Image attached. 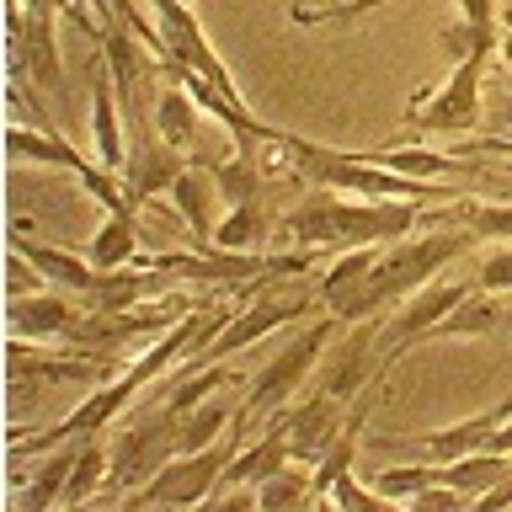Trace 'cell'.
I'll return each mask as SVG.
<instances>
[{"label":"cell","instance_id":"37","mask_svg":"<svg viewBox=\"0 0 512 512\" xmlns=\"http://www.w3.org/2000/svg\"><path fill=\"white\" fill-rule=\"evenodd\" d=\"M496 59H502V64H507V70H512V22L502 27V43H496Z\"/></svg>","mask_w":512,"mask_h":512},{"label":"cell","instance_id":"26","mask_svg":"<svg viewBox=\"0 0 512 512\" xmlns=\"http://www.w3.org/2000/svg\"><path fill=\"white\" fill-rule=\"evenodd\" d=\"M432 219H454L475 240H512V203H454V214H432Z\"/></svg>","mask_w":512,"mask_h":512},{"label":"cell","instance_id":"6","mask_svg":"<svg viewBox=\"0 0 512 512\" xmlns=\"http://www.w3.org/2000/svg\"><path fill=\"white\" fill-rule=\"evenodd\" d=\"M486 64L491 54H470L448 70L443 86H422L406 107V128L411 134H454L470 139L480 128V86H486Z\"/></svg>","mask_w":512,"mask_h":512},{"label":"cell","instance_id":"23","mask_svg":"<svg viewBox=\"0 0 512 512\" xmlns=\"http://www.w3.org/2000/svg\"><path fill=\"white\" fill-rule=\"evenodd\" d=\"M262 166H256L251 155H230V160H219L214 166V187H219V203L224 208H240V203H256V192H262Z\"/></svg>","mask_w":512,"mask_h":512},{"label":"cell","instance_id":"2","mask_svg":"<svg viewBox=\"0 0 512 512\" xmlns=\"http://www.w3.org/2000/svg\"><path fill=\"white\" fill-rule=\"evenodd\" d=\"M475 246V235L464 230V224H448V230H422V235H400L390 240V246L379 251L374 272H368V283L358 288V299L347 304L342 326H352V320H368V315H384L395 310L400 299H411L416 288L432 283V272H443L454 256H464Z\"/></svg>","mask_w":512,"mask_h":512},{"label":"cell","instance_id":"18","mask_svg":"<svg viewBox=\"0 0 512 512\" xmlns=\"http://www.w3.org/2000/svg\"><path fill=\"white\" fill-rule=\"evenodd\" d=\"M363 160L374 166H390V171H406V176H422V182H438V176H464L475 166L470 155H438L432 144H390V150H358Z\"/></svg>","mask_w":512,"mask_h":512},{"label":"cell","instance_id":"28","mask_svg":"<svg viewBox=\"0 0 512 512\" xmlns=\"http://www.w3.org/2000/svg\"><path fill=\"white\" fill-rule=\"evenodd\" d=\"M438 38H443V54L459 64V59H470V54H496L502 27H475V22H464V16H459V22H448Z\"/></svg>","mask_w":512,"mask_h":512},{"label":"cell","instance_id":"27","mask_svg":"<svg viewBox=\"0 0 512 512\" xmlns=\"http://www.w3.org/2000/svg\"><path fill=\"white\" fill-rule=\"evenodd\" d=\"M262 235H267V214L256 203H240V208H230V214L219 219L214 246H224V251H256V246H262Z\"/></svg>","mask_w":512,"mask_h":512},{"label":"cell","instance_id":"12","mask_svg":"<svg viewBox=\"0 0 512 512\" xmlns=\"http://www.w3.org/2000/svg\"><path fill=\"white\" fill-rule=\"evenodd\" d=\"M80 304L75 294L64 288H38V294H22V299H6V336H22V342H64L70 326L80 320Z\"/></svg>","mask_w":512,"mask_h":512},{"label":"cell","instance_id":"24","mask_svg":"<svg viewBox=\"0 0 512 512\" xmlns=\"http://www.w3.org/2000/svg\"><path fill=\"white\" fill-rule=\"evenodd\" d=\"M75 182H80V192H86L91 203H102V214H123V219L139 214L134 198H128V187H123V171L102 166V160H91L86 171H75Z\"/></svg>","mask_w":512,"mask_h":512},{"label":"cell","instance_id":"25","mask_svg":"<svg viewBox=\"0 0 512 512\" xmlns=\"http://www.w3.org/2000/svg\"><path fill=\"white\" fill-rule=\"evenodd\" d=\"M224 384H240V374H235V368H224V363L192 368V374H182V379H171V390H166V406H171V411H192V406H198V400H208V395H219Z\"/></svg>","mask_w":512,"mask_h":512},{"label":"cell","instance_id":"8","mask_svg":"<svg viewBox=\"0 0 512 512\" xmlns=\"http://www.w3.org/2000/svg\"><path fill=\"white\" fill-rule=\"evenodd\" d=\"M192 166V155L182 144H171L155 128V112H128V166H123V187L134 208H144L150 198H171L176 176Z\"/></svg>","mask_w":512,"mask_h":512},{"label":"cell","instance_id":"4","mask_svg":"<svg viewBox=\"0 0 512 512\" xmlns=\"http://www.w3.org/2000/svg\"><path fill=\"white\" fill-rule=\"evenodd\" d=\"M176 454H182V411H171L166 400L134 411L107 443V491H139Z\"/></svg>","mask_w":512,"mask_h":512},{"label":"cell","instance_id":"19","mask_svg":"<svg viewBox=\"0 0 512 512\" xmlns=\"http://www.w3.org/2000/svg\"><path fill=\"white\" fill-rule=\"evenodd\" d=\"M155 128H160L171 144H182L187 155L203 144V107L192 102L187 86H176V80H171V86L155 96Z\"/></svg>","mask_w":512,"mask_h":512},{"label":"cell","instance_id":"14","mask_svg":"<svg viewBox=\"0 0 512 512\" xmlns=\"http://www.w3.org/2000/svg\"><path fill=\"white\" fill-rule=\"evenodd\" d=\"M6 246L11 251H22V256H32V267L43 272L54 288H64V294H91V283H96V272L102 267H91L86 262V251H64V246H48V240H32L22 224H11L6 230Z\"/></svg>","mask_w":512,"mask_h":512},{"label":"cell","instance_id":"32","mask_svg":"<svg viewBox=\"0 0 512 512\" xmlns=\"http://www.w3.org/2000/svg\"><path fill=\"white\" fill-rule=\"evenodd\" d=\"M326 502H336L342 512H390V507H395V502H390V496H384V491H374V486H358V480H352V475H342V480H336Z\"/></svg>","mask_w":512,"mask_h":512},{"label":"cell","instance_id":"15","mask_svg":"<svg viewBox=\"0 0 512 512\" xmlns=\"http://www.w3.org/2000/svg\"><path fill=\"white\" fill-rule=\"evenodd\" d=\"M6 160L16 166H48V171H86L91 155L75 150L59 128H32V123H6Z\"/></svg>","mask_w":512,"mask_h":512},{"label":"cell","instance_id":"7","mask_svg":"<svg viewBox=\"0 0 512 512\" xmlns=\"http://www.w3.org/2000/svg\"><path fill=\"white\" fill-rule=\"evenodd\" d=\"M246 432L230 427V438L198 448V454H176L160 475H150L139 491H128V502L134 507H208V496H214L224 464L235 459V448Z\"/></svg>","mask_w":512,"mask_h":512},{"label":"cell","instance_id":"10","mask_svg":"<svg viewBox=\"0 0 512 512\" xmlns=\"http://www.w3.org/2000/svg\"><path fill=\"white\" fill-rule=\"evenodd\" d=\"M512 416V395H502L496 406L464 416V422L454 427H438V432H422V438H374V448H384V454H395V448H406V454H427L432 464H448V459H464L475 454V448H491V432L502 427Z\"/></svg>","mask_w":512,"mask_h":512},{"label":"cell","instance_id":"17","mask_svg":"<svg viewBox=\"0 0 512 512\" xmlns=\"http://www.w3.org/2000/svg\"><path fill=\"white\" fill-rule=\"evenodd\" d=\"M507 326V310L496 304V294H486V288H470L454 310H448L438 326L427 331V342H454V336H491Z\"/></svg>","mask_w":512,"mask_h":512},{"label":"cell","instance_id":"33","mask_svg":"<svg viewBox=\"0 0 512 512\" xmlns=\"http://www.w3.org/2000/svg\"><path fill=\"white\" fill-rule=\"evenodd\" d=\"M475 288H486V294H507L512 288V240L486 251V262H480V272H475Z\"/></svg>","mask_w":512,"mask_h":512},{"label":"cell","instance_id":"34","mask_svg":"<svg viewBox=\"0 0 512 512\" xmlns=\"http://www.w3.org/2000/svg\"><path fill=\"white\" fill-rule=\"evenodd\" d=\"M38 288H54V283H48L43 272L32 267V256H22V251H11V256H6V299L38 294Z\"/></svg>","mask_w":512,"mask_h":512},{"label":"cell","instance_id":"38","mask_svg":"<svg viewBox=\"0 0 512 512\" xmlns=\"http://www.w3.org/2000/svg\"><path fill=\"white\" fill-rule=\"evenodd\" d=\"M507 326H512V310H507Z\"/></svg>","mask_w":512,"mask_h":512},{"label":"cell","instance_id":"1","mask_svg":"<svg viewBox=\"0 0 512 512\" xmlns=\"http://www.w3.org/2000/svg\"><path fill=\"white\" fill-rule=\"evenodd\" d=\"M432 203L411 198H352V192L315 187L304 192L283 214V235L294 246H320V251H352V246H390V240L411 235L427 219Z\"/></svg>","mask_w":512,"mask_h":512},{"label":"cell","instance_id":"9","mask_svg":"<svg viewBox=\"0 0 512 512\" xmlns=\"http://www.w3.org/2000/svg\"><path fill=\"white\" fill-rule=\"evenodd\" d=\"M379 374V315H368V320H352V331H347V342H331L326 352H320V363H315V390H326L336 400H358Z\"/></svg>","mask_w":512,"mask_h":512},{"label":"cell","instance_id":"21","mask_svg":"<svg viewBox=\"0 0 512 512\" xmlns=\"http://www.w3.org/2000/svg\"><path fill=\"white\" fill-rule=\"evenodd\" d=\"M235 411H240V406H230L224 395H208V400H198L192 411H182V454H198V448L230 438Z\"/></svg>","mask_w":512,"mask_h":512},{"label":"cell","instance_id":"3","mask_svg":"<svg viewBox=\"0 0 512 512\" xmlns=\"http://www.w3.org/2000/svg\"><path fill=\"white\" fill-rule=\"evenodd\" d=\"M288 171L310 187H331V192H352V198H411V203H459L454 187H438V182H422V176H406V171H390V166H374L363 160L358 150H331V144H315V139H299L288 134Z\"/></svg>","mask_w":512,"mask_h":512},{"label":"cell","instance_id":"11","mask_svg":"<svg viewBox=\"0 0 512 512\" xmlns=\"http://www.w3.org/2000/svg\"><path fill=\"white\" fill-rule=\"evenodd\" d=\"M278 422H283V438H288L294 464H320V454L336 443V432H342V422H347V400L315 390V395H304L299 406H283Z\"/></svg>","mask_w":512,"mask_h":512},{"label":"cell","instance_id":"31","mask_svg":"<svg viewBox=\"0 0 512 512\" xmlns=\"http://www.w3.org/2000/svg\"><path fill=\"white\" fill-rule=\"evenodd\" d=\"M390 0H331V6H294L299 27H320V22H352V16H368V11H384Z\"/></svg>","mask_w":512,"mask_h":512},{"label":"cell","instance_id":"30","mask_svg":"<svg viewBox=\"0 0 512 512\" xmlns=\"http://www.w3.org/2000/svg\"><path fill=\"white\" fill-rule=\"evenodd\" d=\"M432 464H395V470H374V491H384L390 502H411L416 491L432 486Z\"/></svg>","mask_w":512,"mask_h":512},{"label":"cell","instance_id":"22","mask_svg":"<svg viewBox=\"0 0 512 512\" xmlns=\"http://www.w3.org/2000/svg\"><path fill=\"white\" fill-rule=\"evenodd\" d=\"M96 491H107V448L86 438L75 454V470H70V486H64V502L59 507H86Z\"/></svg>","mask_w":512,"mask_h":512},{"label":"cell","instance_id":"35","mask_svg":"<svg viewBox=\"0 0 512 512\" xmlns=\"http://www.w3.org/2000/svg\"><path fill=\"white\" fill-rule=\"evenodd\" d=\"M459 16L475 27H502L496 22V0H459Z\"/></svg>","mask_w":512,"mask_h":512},{"label":"cell","instance_id":"29","mask_svg":"<svg viewBox=\"0 0 512 512\" xmlns=\"http://www.w3.org/2000/svg\"><path fill=\"white\" fill-rule=\"evenodd\" d=\"M310 502V475L304 470H278V475H267L262 486H256V507L262 512H278V507H304Z\"/></svg>","mask_w":512,"mask_h":512},{"label":"cell","instance_id":"36","mask_svg":"<svg viewBox=\"0 0 512 512\" xmlns=\"http://www.w3.org/2000/svg\"><path fill=\"white\" fill-rule=\"evenodd\" d=\"M491 448H496V454H512V416L491 432Z\"/></svg>","mask_w":512,"mask_h":512},{"label":"cell","instance_id":"5","mask_svg":"<svg viewBox=\"0 0 512 512\" xmlns=\"http://www.w3.org/2000/svg\"><path fill=\"white\" fill-rule=\"evenodd\" d=\"M336 326H342L336 315H320V320H310V326H304V331L294 336V342H283V352L262 368V374L251 379L246 400H240V411H235V427H240V432H246V427L256 422V416H272V411H283L288 400H294V390L315 374L320 352L331 347Z\"/></svg>","mask_w":512,"mask_h":512},{"label":"cell","instance_id":"20","mask_svg":"<svg viewBox=\"0 0 512 512\" xmlns=\"http://www.w3.org/2000/svg\"><path fill=\"white\" fill-rule=\"evenodd\" d=\"M86 262L91 267H134L139 262V219H123V214H107L102 219V230H96L86 246Z\"/></svg>","mask_w":512,"mask_h":512},{"label":"cell","instance_id":"13","mask_svg":"<svg viewBox=\"0 0 512 512\" xmlns=\"http://www.w3.org/2000/svg\"><path fill=\"white\" fill-rule=\"evenodd\" d=\"M80 443H86V438H80ZM80 443L48 448V459L32 464V470L11 464V470H16V475H11V491H6L11 512H48V507H59V502H64V486H70V470H75Z\"/></svg>","mask_w":512,"mask_h":512},{"label":"cell","instance_id":"16","mask_svg":"<svg viewBox=\"0 0 512 512\" xmlns=\"http://www.w3.org/2000/svg\"><path fill=\"white\" fill-rule=\"evenodd\" d=\"M171 203H176V214H182V224L192 230V240L198 246H214V203H219V187H214V171L208 166H187L182 176H176V187H171Z\"/></svg>","mask_w":512,"mask_h":512}]
</instances>
